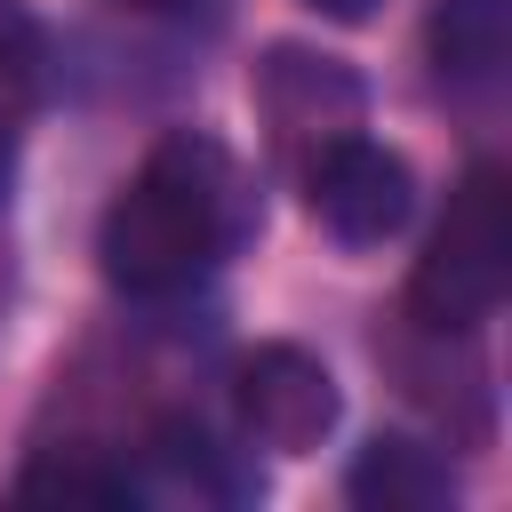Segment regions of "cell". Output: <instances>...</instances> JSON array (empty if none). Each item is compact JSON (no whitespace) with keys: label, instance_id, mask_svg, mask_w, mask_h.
Returning <instances> with one entry per match:
<instances>
[{"label":"cell","instance_id":"cell-5","mask_svg":"<svg viewBox=\"0 0 512 512\" xmlns=\"http://www.w3.org/2000/svg\"><path fill=\"white\" fill-rule=\"evenodd\" d=\"M256 112H264V128H272L280 152L312 160L328 136L360 128L368 88H360V72H352L344 56H320V48L280 40V48H264V64H256Z\"/></svg>","mask_w":512,"mask_h":512},{"label":"cell","instance_id":"cell-9","mask_svg":"<svg viewBox=\"0 0 512 512\" xmlns=\"http://www.w3.org/2000/svg\"><path fill=\"white\" fill-rule=\"evenodd\" d=\"M136 496H144V488H136L128 464H96V456H64V448L16 472V504H88V512H120V504H136Z\"/></svg>","mask_w":512,"mask_h":512},{"label":"cell","instance_id":"cell-12","mask_svg":"<svg viewBox=\"0 0 512 512\" xmlns=\"http://www.w3.org/2000/svg\"><path fill=\"white\" fill-rule=\"evenodd\" d=\"M8 200H16V128L0 112V216H8Z\"/></svg>","mask_w":512,"mask_h":512},{"label":"cell","instance_id":"cell-10","mask_svg":"<svg viewBox=\"0 0 512 512\" xmlns=\"http://www.w3.org/2000/svg\"><path fill=\"white\" fill-rule=\"evenodd\" d=\"M40 80H48V24L32 0H0V88L40 96Z\"/></svg>","mask_w":512,"mask_h":512},{"label":"cell","instance_id":"cell-7","mask_svg":"<svg viewBox=\"0 0 512 512\" xmlns=\"http://www.w3.org/2000/svg\"><path fill=\"white\" fill-rule=\"evenodd\" d=\"M424 56H432L440 88H456V96L496 88L504 56H512V0H432Z\"/></svg>","mask_w":512,"mask_h":512},{"label":"cell","instance_id":"cell-11","mask_svg":"<svg viewBox=\"0 0 512 512\" xmlns=\"http://www.w3.org/2000/svg\"><path fill=\"white\" fill-rule=\"evenodd\" d=\"M304 8H312V16H328V24H368L384 0H304Z\"/></svg>","mask_w":512,"mask_h":512},{"label":"cell","instance_id":"cell-8","mask_svg":"<svg viewBox=\"0 0 512 512\" xmlns=\"http://www.w3.org/2000/svg\"><path fill=\"white\" fill-rule=\"evenodd\" d=\"M144 464H152V480H168L176 496H200V504H248V496H264V472L240 464V448H224L200 416L152 424Z\"/></svg>","mask_w":512,"mask_h":512},{"label":"cell","instance_id":"cell-4","mask_svg":"<svg viewBox=\"0 0 512 512\" xmlns=\"http://www.w3.org/2000/svg\"><path fill=\"white\" fill-rule=\"evenodd\" d=\"M232 408H240V432L256 448H280V456H312L336 416H344V392L328 376V360H312L304 344H256L240 368H232Z\"/></svg>","mask_w":512,"mask_h":512},{"label":"cell","instance_id":"cell-13","mask_svg":"<svg viewBox=\"0 0 512 512\" xmlns=\"http://www.w3.org/2000/svg\"><path fill=\"white\" fill-rule=\"evenodd\" d=\"M120 8H144V16H168V8H192V0H120Z\"/></svg>","mask_w":512,"mask_h":512},{"label":"cell","instance_id":"cell-6","mask_svg":"<svg viewBox=\"0 0 512 512\" xmlns=\"http://www.w3.org/2000/svg\"><path fill=\"white\" fill-rule=\"evenodd\" d=\"M344 496H352L360 512H440V504H456V464H448L432 440L376 432V440L352 456Z\"/></svg>","mask_w":512,"mask_h":512},{"label":"cell","instance_id":"cell-2","mask_svg":"<svg viewBox=\"0 0 512 512\" xmlns=\"http://www.w3.org/2000/svg\"><path fill=\"white\" fill-rule=\"evenodd\" d=\"M504 288H512V184L496 160H472L408 272V320L432 336H472L480 320H496Z\"/></svg>","mask_w":512,"mask_h":512},{"label":"cell","instance_id":"cell-1","mask_svg":"<svg viewBox=\"0 0 512 512\" xmlns=\"http://www.w3.org/2000/svg\"><path fill=\"white\" fill-rule=\"evenodd\" d=\"M248 224H256V192L240 160L200 128H168L104 208L96 256L120 296L160 304V296H184L200 272H216L248 240Z\"/></svg>","mask_w":512,"mask_h":512},{"label":"cell","instance_id":"cell-3","mask_svg":"<svg viewBox=\"0 0 512 512\" xmlns=\"http://www.w3.org/2000/svg\"><path fill=\"white\" fill-rule=\"evenodd\" d=\"M304 200H312V216H320L328 240H344V248H384V240H400L408 216H416V168H408L392 144L344 128V136H328V144L304 160Z\"/></svg>","mask_w":512,"mask_h":512}]
</instances>
